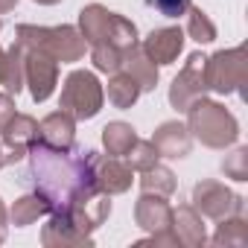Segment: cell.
<instances>
[{"label":"cell","mask_w":248,"mask_h":248,"mask_svg":"<svg viewBox=\"0 0 248 248\" xmlns=\"http://www.w3.org/2000/svg\"><path fill=\"white\" fill-rule=\"evenodd\" d=\"M27 158H30L27 181L32 184V190L38 196H44L50 202L53 210H67V204L82 193H99L91 184L85 152L70 158V152H59V149H50L35 140L30 146Z\"/></svg>","instance_id":"obj_1"},{"label":"cell","mask_w":248,"mask_h":248,"mask_svg":"<svg viewBox=\"0 0 248 248\" xmlns=\"http://www.w3.org/2000/svg\"><path fill=\"white\" fill-rule=\"evenodd\" d=\"M187 132L207 149H228L239 138L236 117L216 99H193L187 105Z\"/></svg>","instance_id":"obj_2"},{"label":"cell","mask_w":248,"mask_h":248,"mask_svg":"<svg viewBox=\"0 0 248 248\" xmlns=\"http://www.w3.org/2000/svg\"><path fill=\"white\" fill-rule=\"evenodd\" d=\"M15 41L27 50H41L50 59L62 62V64H73L85 56L88 44L82 38V32L76 27H32V24H21L15 30Z\"/></svg>","instance_id":"obj_3"},{"label":"cell","mask_w":248,"mask_h":248,"mask_svg":"<svg viewBox=\"0 0 248 248\" xmlns=\"http://www.w3.org/2000/svg\"><path fill=\"white\" fill-rule=\"evenodd\" d=\"M79 32L88 47L111 44L117 50H129L132 44H138V27L129 18L105 9L102 3H91L79 12Z\"/></svg>","instance_id":"obj_4"},{"label":"cell","mask_w":248,"mask_h":248,"mask_svg":"<svg viewBox=\"0 0 248 248\" xmlns=\"http://www.w3.org/2000/svg\"><path fill=\"white\" fill-rule=\"evenodd\" d=\"M102 102H105V91H102L96 73H91V70H73L64 79L59 108L64 114H70L76 123L93 120L102 111Z\"/></svg>","instance_id":"obj_5"},{"label":"cell","mask_w":248,"mask_h":248,"mask_svg":"<svg viewBox=\"0 0 248 248\" xmlns=\"http://www.w3.org/2000/svg\"><path fill=\"white\" fill-rule=\"evenodd\" d=\"M204 79L207 91L213 93H236L245 79H248V50L245 47H231L219 50L204 62Z\"/></svg>","instance_id":"obj_6"},{"label":"cell","mask_w":248,"mask_h":248,"mask_svg":"<svg viewBox=\"0 0 248 248\" xmlns=\"http://www.w3.org/2000/svg\"><path fill=\"white\" fill-rule=\"evenodd\" d=\"M85 161H88V175H91V184L105 193V196H120L126 193L135 181V170L123 161V158H114V155H99L96 149H88L85 152Z\"/></svg>","instance_id":"obj_7"},{"label":"cell","mask_w":248,"mask_h":248,"mask_svg":"<svg viewBox=\"0 0 248 248\" xmlns=\"http://www.w3.org/2000/svg\"><path fill=\"white\" fill-rule=\"evenodd\" d=\"M193 207L207 219H225L242 213V196H236L222 181H199L193 187Z\"/></svg>","instance_id":"obj_8"},{"label":"cell","mask_w":248,"mask_h":248,"mask_svg":"<svg viewBox=\"0 0 248 248\" xmlns=\"http://www.w3.org/2000/svg\"><path fill=\"white\" fill-rule=\"evenodd\" d=\"M204 62H207V56L193 53V56L187 59V64L181 67V73L172 79V85H170V105H172L175 111H187V105H190L193 99L204 96V91H207Z\"/></svg>","instance_id":"obj_9"},{"label":"cell","mask_w":248,"mask_h":248,"mask_svg":"<svg viewBox=\"0 0 248 248\" xmlns=\"http://www.w3.org/2000/svg\"><path fill=\"white\" fill-rule=\"evenodd\" d=\"M62 213H67V219L73 222L76 231H82V233L91 236L111 216V196H105V193H82Z\"/></svg>","instance_id":"obj_10"},{"label":"cell","mask_w":248,"mask_h":248,"mask_svg":"<svg viewBox=\"0 0 248 248\" xmlns=\"http://www.w3.org/2000/svg\"><path fill=\"white\" fill-rule=\"evenodd\" d=\"M27 85L35 102H47L59 85V62L41 50H27Z\"/></svg>","instance_id":"obj_11"},{"label":"cell","mask_w":248,"mask_h":248,"mask_svg":"<svg viewBox=\"0 0 248 248\" xmlns=\"http://www.w3.org/2000/svg\"><path fill=\"white\" fill-rule=\"evenodd\" d=\"M38 143L59 149V152H73L76 146V120L70 114H64L62 108L47 114L38 123Z\"/></svg>","instance_id":"obj_12"},{"label":"cell","mask_w":248,"mask_h":248,"mask_svg":"<svg viewBox=\"0 0 248 248\" xmlns=\"http://www.w3.org/2000/svg\"><path fill=\"white\" fill-rule=\"evenodd\" d=\"M0 138H3V146L6 152L15 155V161L27 158L30 146L38 140V120L30 117V114H12V120L3 126V132H0Z\"/></svg>","instance_id":"obj_13"},{"label":"cell","mask_w":248,"mask_h":248,"mask_svg":"<svg viewBox=\"0 0 248 248\" xmlns=\"http://www.w3.org/2000/svg\"><path fill=\"white\" fill-rule=\"evenodd\" d=\"M172 219V204L167 202V196H155V193H143L135 202V222L138 228H143L146 233H161L170 228Z\"/></svg>","instance_id":"obj_14"},{"label":"cell","mask_w":248,"mask_h":248,"mask_svg":"<svg viewBox=\"0 0 248 248\" xmlns=\"http://www.w3.org/2000/svg\"><path fill=\"white\" fill-rule=\"evenodd\" d=\"M146 50V56L155 62V64H172L181 50H184V30L181 27H161V30H152L149 38L140 44Z\"/></svg>","instance_id":"obj_15"},{"label":"cell","mask_w":248,"mask_h":248,"mask_svg":"<svg viewBox=\"0 0 248 248\" xmlns=\"http://www.w3.org/2000/svg\"><path fill=\"white\" fill-rule=\"evenodd\" d=\"M170 231L175 233L178 245H190L199 248L207 242V231H204V219L193 204H178L172 207V219H170Z\"/></svg>","instance_id":"obj_16"},{"label":"cell","mask_w":248,"mask_h":248,"mask_svg":"<svg viewBox=\"0 0 248 248\" xmlns=\"http://www.w3.org/2000/svg\"><path fill=\"white\" fill-rule=\"evenodd\" d=\"M152 143H155L161 158H187L190 149H193V135L187 132L184 123L167 120V123H161V126L155 129Z\"/></svg>","instance_id":"obj_17"},{"label":"cell","mask_w":248,"mask_h":248,"mask_svg":"<svg viewBox=\"0 0 248 248\" xmlns=\"http://www.w3.org/2000/svg\"><path fill=\"white\" fill-rule=\"evenodd\" d=\"M27 85V47L18 41L9 50H0V88L18 96Z\"/></svg>","instance_id":"obj_18"},{"label":"cell","mask_w":248,"mask_h":248,"mask_svg":"<svg viewBox=\"0 0 248 248\" xmlns=\"http://www.w3.org/2000/svg\"><path fill=\"white\" fill-rule=\"evenodd\" d=\"M41 242H44L47 248H64V245H91L93 239H91L88 233L76 231L73 222L67 219V213L53 210L50 219H47V225L41 228Z\"/></svg>","instance_id":"obj_19"},{"label":"cell","mask_w":248,"mask_h":248,"mask_svg":"<svg viewBox=\"0 0 248 248\" xmlns=\"http://www.w3.org/2000/svg\"><path fill=\"white\" fill-rule=\"evenodd\" d=\"M120 70H126L140 85V91H155V85H158V64L146 56V50L140 44H132L123 53V67Z\"/></svg>","instance_id":"obj_20"},{"label":"cell","mask_w":248,"mask_h":248,"mask_svg":"<svg viewBox=\"0 0 248 248\" xmlns=\"http://www.w3.org/2000/svg\"><path fill=\"white\" fill-rule=\"evenodd\" d=\"M50 213H53L50 202L32 190V193L21 196V199L12 204V210H9V222H12L15 228H27V225H35L41 216H50Z\"/></svg>","instance_id":"obj_21"},{"label":"cell","mask_w":248,"mask_h":248,"mask_svg":"<svg viewBox=\"0 0 248 248\" xmlns=\"http://www.w3.org/2000/svg\"><path fill=\"white\" fill-rule=\"evenodd\" d=\"M140 93H143V91H140V85H138L126 70L111 73V79H108V102H111L114 108H120V111L132 108V105L138 102V96H140Z\"/></svg>","instance_id":"obj_22"},{"label":"cell","mask_w":248,"mask_h":248,"mask_svg":"<svg viewBox=\"0 0 248 248\" xmlns=\"http://www.w3.org/2000/svg\"><path fill=\"white\" fill-rule=\"evenodd\" d=\"M135 140H138L135 129L129 126V123H123V120H114V123H108V126L102 129V146L114 158H126L129 149L135 146Z\"/></svg>","instance_id":"obj_23"},{"label":"cell","mask_w":248,"mask_h":248,"mask_svg":"<svg viewBox=\"0 0 248 248\" xmlns=\"http://www.w3.org/2000/svg\"><path fill=\"white\" fill-rule=\"evenodd\" d=\"M175 187H178L175 172L170 167H164V164H155V167L140 172V190L143 193H155V196H167L170 199L175 193Z\"/></svg>","instance_id":"obj_24"},{"label":"cell","mask_w":248,"mask_h":248,"mask_svg":"<svg viewBox=\"0 0 248 248\" xmlns=\"http://www.w3.org/2000/svg\"><path fill=\"white\" fill-rule=\"evenodd\" d=\"M184 15H187L184 32H187L196 44H210V41H216V24L210 21V15H207L204 9H199V6L190 3V9H187Z\"/></svg>","instance_id":"obj_25"},{"label":"cell","mask_w":248,"mask_h":248,"mask_svg":"<svg viewBox=\"0 0 248 248\" xmlns=\"http://www.w3.org/2000/svg\"><path fill=\"white\" fill-rule=\"evenodd\" d=\"M222 225L213 233V245H245L248 242V225L239 216H225L219 219Z\"/></svg>","instance_id":"obj_26"},{"label":"cell","mask_w":248,"mask_h":248,"mask_svg":"<svg viewBox=\"0 0 248 248\" xmlns=\"http://www.w3.org/2000/svg\"><path fill=\"white\" fill-rule=\"evenodd\" d=\"M123 53L126 50H117L111 44H96L91 47V62H93V70L99 73H117L123 67Z\"/></svg>","instance_id":"obj_27"},{"label":"cell","mask_w":248,"mask_h":248,"mask_svg":"<svg viewBox=\"0 0 248 248\" xmlns=\"http://www.w3.org/2000/svg\"><path fill=\"white\" fill-rule=\"evenodd\" d=\"M161 161V155H158V149H155V143L152 140H135V146L129 149V155H126V164L132 167V170H138V172H143V170H149V167H155Z\"/></svg>","instance_id":"obj_28"},{"label":"cell","mask_w":248,"mask_h":248,"mask_svg":"<svg viewBox=\"0 0 248 248\" xmlns=\"http://www.w3.org/2000/svg\"><path fill=\"white\" fill-rule=\"evenodd\" d=\"M222 172H225V178L248 181V149H245V146L233 149V152L222 161Z\"/></svg>","instance_id":"obj_29"},{"label":"cell","mask_w":248,"mask_h":248,"mask_svg":"<svg viewBox=\"0 0 248 248\" xmlns=\"http://www.w3.org/2000/svg\"><path fill=\"white\" fill-rule=\"evenodd\" d=\"M149 6H155L164 18H181L190 9V0H146Z\"/></svg>","instance_id":"obj_30"},{"label":"cell","mask_w":248,"mask_h":248,"mask_svg":"<svg viewBox=\"0 0 248 248\" xmlns=\"http://www.w3.org/2000/svg\"><path fill=\"white\" fill-rule=\"evenodd\" d=\"M12 114H15V96L12 93H0V132H3V126L12 120Z\"/></svg>","instance_id":"obj_31"},{"label":"cell","mask_w":248,"mask_h":248,"mask_svg":"<svg viewBox=\"0 0 248 248\" xmlns=\"http://www.w3.org/2000/svg\"><path fill=\"white\" fill-rule=\"evenodd\" d=\"M6 225H9V210L3 207V202H0V242L6 239Z\"/></svg>","instance_id":"obj_32"},{"label":"cell","mask_w":248,"mask_h":248,"mask_svg":"<svg viewBox=\"0 0 248 248\" xmlns=\"http://www.w3.org/2000/svg\"><path fill=\"white\" fill-rule=\"evenodd\" d=\"M9 164H15V155H12V152H6V146L0 143V170L9 167Z\"/></svg>","instance_id":"obj_33"},{"label":"cell","mask_w":248,"mask_h":248,"mask_svg":"<svg viewBox=\"0 0 248 248\" xmlns=\"http://www.w3.org/2000/svg\"><path fill=\"white\" fill-rule=\"evenodd\" d=\"M18 6V0H0V15H6V12H12Z\"/></svg>","instance_id":"obj_34"},{"label":"cell","mask_w":248,"mask_h":248,"mask_svg":"<svg viewBox=\"0 0 248 248\" xmlns=\"http://www.w3.org/2000/svg\"><path fill=\"white\" fill-rule=\"evenodd\" d=\"M35 3H41V6H56V3H62V0H35Z\"/></svg>","instance_id":"obj_35"},{"label":"cell","mask_w":248,"mask_h":248,"mask_svg":"<svg viewBox=\"0 0 248 248\" xmlns=\"http://www.w3.org/2000/svg\"><path fill=\"white\" fill-rule=\"evenodd\" d=\"M0 27H3V21H0Z\"/></svg>","instance_id":"obj_36"}]
</instances>
